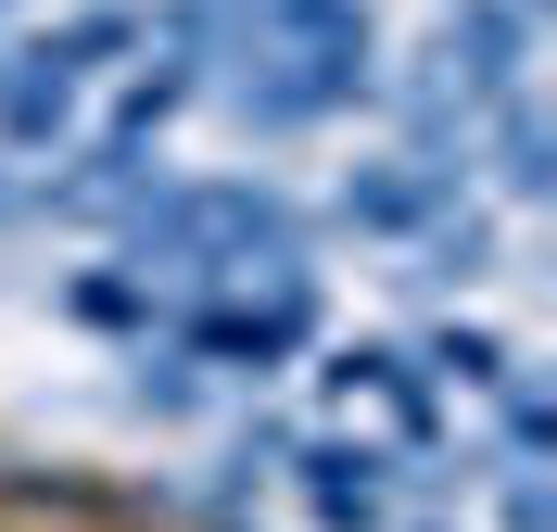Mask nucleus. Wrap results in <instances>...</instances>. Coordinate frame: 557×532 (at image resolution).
Masks as SVG:
<instances>
[{
    "label": "nucleus",
    "mask_w": 557,
    "mask_h": 532,
    "mask_svg": "<svg viewBox=\"0 0 557 532\" xmlns=\"http://www.w3.org/2000/svg\"><path fill=\"white\" fill-rule=\"evenodd\" d=\"M305 242H317V215L292 203L278 177H152L127 203V267H152L165 292L305 267Z\"/></svg>",
    "instance_id": "nucleus-1"
},
{
    "label": "nucleus",
    "mask_w": 557,
    "mask_h": 532,
    "mask_svg": "<svg viewBox=\"0 0 557 532\" xmlns=\"http://www.w3.org/2000/svg\"><path fill=\"white\" fill-rule=\"evenodd\" d=\"M381 89H393V114H406L418 152H456V165H469V127L532 89V13L520 0H456L444 26L418 38V76H381Z\"/></svg>",
    "instance_id": "nucleus-2"
},
{
    "label": "nucleus",
    "mask_w": 557,
    "mask_h": 532,
    "mask_svg": "<svg viewBox=\"0 0 557 532\" xmlns=\"http://www.w3.org/2000/svg\"><path fill=\"white\" fill-rule=\"evenodd\" d=\"M165 343L177 368H228V381H267L317 343V280L305 267H267V280H203L165 305Z\"/></svg>",
    "instance_id": "nucleus-3"
},
{
    "label": "nucleus",
    "mask_w": 557,
    "mask_h": 532,
    "mask_svg": "<svg viewBox=\"0 0 557 532\" xmlns=\"http://www.w3.org/2000/svg\"><path fill=\"white\" fill-rule=\"evenodd\" d=\"M203 102H228L267 140H305V127H343L355 102H381V64H317V51H228Z\"/></svg>",
    "instance_id": "nucleus-4"
},
{
    "label": "nucleus",
    "mask_w": 557,
    "mask_h": 532,
    "mask_svg": "<svg viewBox=\"0 0 557 532\" xmlns=\"http://www.w3.org/2000/svg\"><path fill=\"white\" fill-rule=\"evenodd\" d=\"M456 203H469V165H456V152H418V140L343 165V190H330V215H343L355 242H418V228H444Z\"/></svg>",
    "instance_id": "nucleus-5"
},
{
    "label": "nucleus",
    "mask_w": 557,
    "mask_h": 532,
    "mask_svg": "<svg viewBox=\"0 0 557 532\" xmlns=\"http://www.w3.org/2000/svg\"><path fill=\"white\" fill-rule=\"evenodd\" d=\"M292 507H305L317 532H393L406 520V482H393V444H368V431H317V444H292Z\"/></svg>",
    "instance_id": "nucleus-6"
},
{
    "label": "nucleus",
    "mask_w": 557,
    "mask_h": 532,
    "mask_svg": "<svg viewBox=\"0 0 557 532\" xmlns=\"http://www.w3.org/2000/svg\"><path fill=\"white\" fill-rule=\"evenodd\" d=\"M317 381H330V406H381L406 457H431V444H444V393H431L418 343H330V368H317Z\"/></svg>",
    "instance_id": "nucleus-7"
},
{
    "label": "nucleus",
    "mask_w": 557,
    "mask_h": 532,
    "mask_svg": "<svg viewBox=\"0 0 557 532\" xmlns=\"http://www.w3.org/2000/svg\"><path fill=\"white\" fill-rule=\"evenodd\" d=\"M139 38H152V0H76V13H51L26 51H38L51 76H76V89H89V76L139 64Z\"/></svg>",
    "instance_id": "nucleus-8"
},
{
    "label": "nucleus",
    "mask_w": 557,
    "mask_h": 532,
    "mask_svg": "<svg viewBox=\"0 0 557 532\" xmlns=\"http://www.w3.org/2000/svg\"><path fill=\"white\" fill-rule=\"evenodd\" d=\"M64 140H76V76H51L38 51H0V165H38Z\"/></svg>",
    "instance_id": "nucleus-9"
},
{
    "label": "nucleus",
    "mask_w": 557,
    "mask_h": 532,
    "mask_svg": "<svg viewBox=\"0 0 557 532\" xmlns=\"http://www.w3.org/2000/svg\"><path fill=\"white\" fill-rule=\"evenodd\" d=\"M165 305H177V292L152 280V267H127V253L64 280V318H76V330H114V343H152V330H165Z\"/></svg>",
    "instance_id": "nucleus-10"
},
{
    "label": "nucleus",
    "mask_w": 557,
    "mask_h": 532,
    "mask_svg": "<svg viewBox=\"0 0 557 532\" xmlns=\"http://www.w3.org/2000/svg\"><path fill=\"white\" fill-rule=\"evenodd\" d=\"M482 127H494V190H507V203H545V190H557V152H545V102L520 89V102H494Z\"/></svg>",
    "instance_id": "nucleus-11"
},
{
    "label": "nucleus",
    "mask_w": 557,
    "mask_h": 532,
    "mask_svg": "<svg viewBox=\"0 0 557 532\" xmlns=\"http://www.w3.org/2000/svg\"><path fill=\"white\" fill-rule=\"evenodd\" d=\"M418 368H431V393H494L507 368H520V343H507V330H482V318H444L431 343H418Z\"/></svg>",
    "instance_id": "nucleus-12"
},
{
    "label": "nucleus",
    "mask_w": 557,
    "mask_h": 532,
    "mask_svg": "<svg viewBox=\"0 0 557 532\" xmlns=\"http://www.w3.org/2000/svg\"><path fill=\"white\" fill-rule=\"evenodd\" d=\"M494 520H507V532H557V495H545L532 457H494Z\"/></svg>",
    "instance_id": "nucleus-13"
},
{
    "label": "nucleus",
    "mask_w": 557,
    "mask_h": 532,
    "mask_svg": "<svg viewBox=\"0 0 557 532\" xmlns=\"http://www.w3.org/2000/svg\"><path fill=\"white\" fill-rule=\"evenodd\" d=\"M13 203H26V190H13V177H0V215H13Z\"/></svg>",
    "instance_id": "nucleus-14"
},
{
    "label": "nucleus",
    "mask_w": 557,
    "mask_h": 532,
    "mask_svg": "<svg viewBox=\"0 0 557 532\" xmlns=\"http://www.w3.org/2000/svg\"><path fill=\"white\" fill-rule=\"evenodd\" d=\"M13 13H38V0H0V26H13Z\"/></svg>",
    "instance_id": "nucleus-15"
}]
</instances>
